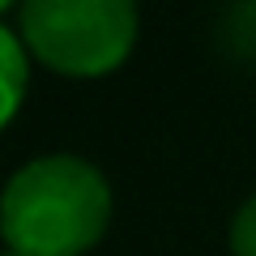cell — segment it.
<instances>
[{
    "instance_id": "obj_3",
    "label": "cell",
    "mask_w": 256,
    "mask_h": 256,
    "mask_svg": "<svg viewBox=\"0 0 256 256\" xmlns=\"http://www.w3.org/2000/svg\"><path fill=\"white\" fill-rule=\"evenodd\" d=\"M26 82H30L26 43H22V34H13L9 26H0V128L18 116Z\"/></svg>"
},
{
    "instance_id": "obj_4",
    "label": "cell",
    "mask_w": 256,
    "mask_h": 256,
    "mask_svg": "<svg viewBox=\"0 0 256 256\" xmlns=\"http://www.w3.org/2000/svg\"><path fill=\"white\" fill-rule=\"evenodd\" d=\"M230 252L235 256H256V192L230 218Z\"/></svg>"
},
{
    "instance_id": "obj_1",
    "label": "cell",
    "mask_w": 256,
    "mask_h": 256,
    "mask_svg": "<svg viewBox=\"0 0 256 256\" xmlns=\"http://www.w3.org/2000/svg\"><path fill=\"white\" fill-rule=\"evenodd\" d=\"M111 222V184L94 162L47 154L0 192V235L22 256H82Z\"/></svg>"
},
{
    "instance_id": "obj_5",
    "label": "cell",
    "mask_w": 256,
    "mask_h": 256,
    "mask_svg": "<svg viewBox=\"0 0 256 256\" xmlns=\"http://www.w3.org/2000/svg\"><path fill=\"white\" fill-rule=\"evenodd\" d=\"M0 256H22V252H13V248H4V252H0Z\"/></svg>"
},
{
    "instance_id": "obj_2",
    "label": "cell",
    "mask_w": 256,
    "mask_h": 256,
    "mask_svg": "<svg viewBox=\"0 0 256 256\" xmlns=\"http://www.w3.org/2000/svg\"><path fill=\"white\" fill-rule=\"evenodd\" d=\"M22 43L64 77H102L137 43L128 0H30L22 4Z\"/></svg>"
}]
</instances>
